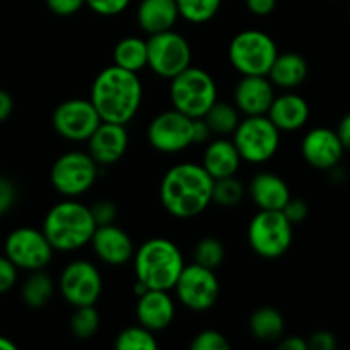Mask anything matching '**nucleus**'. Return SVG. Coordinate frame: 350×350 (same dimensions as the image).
<instances>
[{
    "instance_id": "obj_1",
    "label": "nucleus",
    "mask_w": 350,
    "mask_h": 350,
    "mask_svg": "<svg viewBox=\"0 0 350 350\" xmlns=\"http://www.w3.org/2000/svg\"><path fill=\"white\" fill-rule=\"evenodd\" d=\"M212 187L214 180L202 164H176L161 181V204L176 219L197 217L212 202Z\"/></svg>"
},
{
    "instance_id": "obj_2",
    "label": "nucleus",
    "mask_w": 350,
    "mask_h": 350,
    "mask_svg": "<svg viewBox=\"0 0 350 350\" xmlns=\"http://www.w3.org/2000/svg\"><path fill=\"white\" fill-rule=\"evenodd\" d=\"M91 103L101 122L126 125L142 103V82L137 77V72L116 65L106 67L92 82Z\"/></svg>"
},
{
    "instance_id": "obj_3",
    "label": "nucleus",
    "mask_w": 350,
    "mask_h": 350,
    "mask_svg": "<svg viewBox=\"0 0 350 350\" xmlns=\"http://www.w3.org/2000/svg\"><path fill=\"white\" fill-rule=\"evenodd\" d=\"M183 267L180 248L166 238L147 239L133 253L135 277L147 289L173 291Z\"/></svg>"
},
{
    "instance_id": "obj_4",
    "label": "nucleus",
    "mask_w": 350,
    "mask_h": 350,
    "mask_svg": "<svg viewBox=\"0 0 350 350\" xmlns=\"http://www.w3.org/2000/svg\"><path fill=\"white\" fill-rule=\"evenodd\" d=\"M43 234L57 252H75L91 243L96 222L84 204L65 200L53 205L44 215Z\"/></svg>"
},
{
    "instance_id": "obj_5",
    "label": "nucleus",
    "mask_w": 350,
    "mask_h": 350,
    "mask_svg": "<svg viewBox=\"0 0 350 350\" xmlns=\"http://www.w3.org/2000/svg\"><path fill=\"white\" fill-rule=\"evenodd\" d=\"M170 96L174 109L190 118H202L217 101V85L208 72L190 65L171 79Z\"/></svg>"
},
{
    "instance_id": "obj_6",
    "label": "nucleus",
    "mask_w": 350,
    "mask_h": 350,
    "mask_svg": "<svg viewBox=\"0 0 350 350\" xmlns=\"http://www.w3.org/2000/svg\"><path fill=\"white\" fill-rule=\"evenodd\" d=\"M231 137L241 159L252 164L272 159L280 144V130L267 115L243 118Z\"/></svg>"
},
{
    "instance_id": "obj_7",
    "label": "nucleus",
    "mask_w": 350,
    "mask_h": 350,
    "mask_svg": "<svg viewBox=\"0 0 350 350\" xmlns=\"http://www.w3.org/2000/svg\"><path fill=\"white\" fill-rule=\"evenodd\" d=\"M229 62L241 75H267L277 57V44L267 33L246 29L229 43Z\"/></svg>"
},
{
    "instance_id": "obj_8",
    "label": "nucleus",
    "mask_w": 350,
    "mask_h": 350,
    "mask_svg": "<svg viewBox=\"0 0 350 350\" xmlns=\"http://www.w3.org/2000/svg\"><path fill=\"white\" fill-rule=\"evenodd\" d=\"M248 243L262 258H280L293 243V222L282 211H260L248 226Z\"/></svg>"
},
{
    "instance_id": "obj_9",
    "label": "nucleus",
    "mask_w": 350,
    "mask_h": 350,
    "mask_svg": "<svg viewBox=\"0 0 350 350\" xmlns=\"http://www.w3.org/2000/svg\"><path fill=\"white\" fill-rule=\"evenodd\" d=\"M147 65L154 74L173 79L191 65V46L176 31L150 34L147 40Z\"/></svg>"
},
{
    "instance_id": "obj_10",
    "label": "nucleus",
    "mask_w": 350,
    "mask_h": 350,
    "mask_svg": "<svg viewBox=\"0 0 350 350\" xmlns=\"http://www.w3.org/2000/svg\"><path fill=\"white\" fill-rule=\"evenodd\" d=\"M98 167L99 164L88 152H65L51 166V185L65 197H79L96 183Z\"/></svg>"
},
{
    "instance_id": "obj_11",
    "label": "nucleus",
    "mask_w": 350,
    "mask_h": 350,
    "mask_svg": "<svg viewBox=\"0 0 350 350\" xmlns=\"http://www.w3.org/2000/svg\"><path fill=\"white\" fill-rule=\"evenodd\" d=\"M174 291L185 308L191 311H207L219 297V279L215 270L202 267L198 263L185 265L174 284Z\"/></svg>"
},
{
    "instance_id": "obj_12",
    "label": "nucleus",
    "mask_w": 350,
    "mask_h": 350,
    "mask_svg": "<svg viewBox=\"0 0 350 350\" xmlns=\"http://www.w3.org/2000/svg\"><path fill=\"white\" fill-rule=\"evenodd\" d=\"M147 139L159 152H181L193 146V118L174 108L159 113L149 123Z\"/></svg>"
},
{
    "instance_id": "obj_13",
    "label": "nucleus",
    "mask_w": 350,
    "mask_h": 350,
    "mask_svg": "<svg viewBox=\"0 0 350 350\" xmlns=\"http://www.w3.org/2000/svg\"><path fill=\"white\" fill-rule=\"evenodd\" d=\"M51 245L43 231L34 228H19L5 239V256L26 272L43 270L53 258Z\"/></svg>"
},
{
    "instance_id": "obj_14",
    "label": "nucleus",
    "mask_w": 350,
    "mask_h": 350,
    "mask_svg": "<svg viewBox=\"0 0 350 350\" xmlns=\"http://www.w3.org/2000/svg\"><path fill=\"white\" fill-rule=\"evenodd\" d=\"M58 287L64 299L74 308L92 306L103 291L99 270L88 260H75L64 269L58 279Z\"/></svg>"
},
{
    "instance_id": "obj_15",
    "label": "nucleus",
    "mask_w": 350,
    "mask_h": 350,
    "mask_svg": "<svg viewBox=\"0 0 350 350\" xmlns=\"http://www.w3.org/2000/svg\"><path fill=\"white\" fill-rule=\"evenodd\" d=\"M51 123L55 132L64 139L72 142H88L101 123V118L91 99H67L57 106Z\"/></svg>"
},
{
    "instance_id": "obj_16",
    "label": "nucleus",
    "mask_w": 350,
    "mask_h": 350,
    "mask_svg": "<svg viewBox=\"0 0 350 350\" xmlns=\"http://www.w3.org/2000/svg\"><path fill=\"white\" fill-rule=\"evenodd\" d=\"M344 144L337 130L318 126L304 135L301 152L304 161L317 170H334L344 156Z\"/></svg>"
},
{
    "instance_id": "obj_17",
    "label": "nucleus",
    "mask_w": 350,
    "mask_h": 350,
    "mask_svg": "<svg viewBox=\"0 0 350 350\" xmlns=\"http://www.w3.org/2000/svg\"><path fill=\"white\" fill-rule=\"evenodd\" d=\"M129 147V133L125 125L101 122L88 139V154L99 166H111L118 163Z\"/></svg>"
},
{
    "instance_id": "obj_18",
    "label": "nucleus",
    "mask_w": 350,
    "mask_h": 350,
    "mask_svg": "<svg viewBox=\"0 0 350 350\" xmlns=\"http://www.w3.org/2000/svg\"><path fill=\"white\" fill-rule=\"evenodd\" d=\"M92 250L101 262L108 265H125L133 258V241L122 228L115 224L96 226L91 238Z\"/></svg>"
},
{
    "instance_id": "obj_19",
    "label": "nucleus",
    "mask_w": 350,
    "mask_h": 350,
    "mask_svg": "<svg viewBox=\"0 0 350 350\" xmlns=\"http://www.w3.org/2000/svg\"><path fill=\"white\" fill-rule=\"evenodd\" d=\"M273 88L267 75H243L234 89V106L246 116L267 115L275 98Z\"/></svg>"
},
{
    "instance_id": "obj_20",
    "label": "nucleus",
    "mask_w": 350,
    "mask_h": 350,
    "mask_svg": "<svg viewBox=\"0 0 350 350\" xmlns=\"http://www.w3.org/2000/svg\"><path fill=\"white\" fill-rule=\"evenodd\" d=\"M137 320L150 332H161L174 320V301L170 291L147 289L137 301Z\"/></svg>"
},
{
    "instance_id": "obj_21",
    "label": "nucleus",
    "mask_w": 350,
    "mask_h": 350,
    "mask_svg": "<svg viewBox=\"0 0 350 350\" xmlns=\"http://www.w3.org/2000/svg\"><path fill=\"white\" fill-rule=\"evenodd\" d=\"M267 116L280 132H294L306 125L310 118V105L303 96L286 92L273 98Z\"/></svg>"
},
{
    "instance_id": "obj_22",
    "label": "nucleus",
    "mask_w": 350,
    "mask_h": 350,
    "mask_svg": "<svg viewBox=\"0 0 350 350\" xmlns=\"http://www.w3.org/2000/svg\"><path fill=\"white\" fill-rule=\"evenodd\" d=\"M241 161V156H239L232 139L229 140L226 137H219L205 147L202 167L211 174L212 180H219V178L234 176Z\"/></svg>"
},
{
    "instance_id": "obj_23",
    "label": "nucleus",
    "mask_w": 350,
    "mask_h": 350,
    "mask_svg": "<svg viewBox=\"0 0 350 350\" xmlns=\"http://www.w3.org/2000/svg\"><path fill=\"white\" fill-rule=\"evenodd\" d=\"M250 197L260 211H282L291 198L289 187L273 173H260L250 183Z\"/></svg>"
},
{
    "instance_id": "obj_24",
    "label": "nucleus",
    "mask_w": 350,
    "mask_h": 350,
    "mask_svg": "<svg viewBox=\"0 0 350 350\" xmlns=\"http://www.w3.org/2000/svg\"><path fill=\"white\" fill-rule=\"evenodd\" d=\"M178 19L176 0H142L137 7V23L149 36L173 29Z\"/></svg>"
},
{
    "instance_id": "obj_25",
    "label": "nucleus",
    "mask_w": 350,
    "mask_h": 350,
    "mask_svg": "<svg viewBox=\"0 0 350 350\" xmlns=\"http://www.w3.org/2000/svg\"><path fill=\"white\" fill-rule=\"evenodd\" d=\"M308 62L299 53H277L267 77L273 85L282 89H294L303 84L308 77Z\"/></svg>"
},
{
    "instance_id": "obj_26",
    "label": "nucleus",
    "mask_w": 350,
    "mask_h": 350,
    "mask_svg": "<svg viewBox=\"0 0 350 350\" xmlns=\"http://www.w3.org/2000/svg\"><path fill=\"white\" fill-rule=\"evenodd\" d=\"M250 332L256 340L275 342L280 340L286 330V321L279 310L272 306H262L250 317Z\"/></svg>"
},
{
    "instance_id": "obj_27",
    "label": "nucleus",
    "mask_w": 350,
    "mask_h": 350,
    "mask_svg": "<svg viewBox=\"0 0 350 350\" xmlns=\"http://www.w3.org/2000/svg\"><path fill=\"white\" fill-rule=\"evenodd\" d=\"M113 65L130 72L147 67V41L140 38H123L113 50Z\"/></svg>"
},
{
    "instance_id": "obj_28",
    "label": "nucleus",
    "mask_w": 350,
    "mask_h": 350,
    "mask_svg": "<svg viewBox=\"0 0 350 350\" xmlns=\"http://www.w3.org/2000/svg\"><path fill=\"white\" fill-rule=\"evenodd\" d=\"M53 291L55 286L51 277L43 270H34V272H29V277L23 284L21 297H23L26 306L40 310L50 303L51 297H53Z\"/></svg>"
},
{
    "instance_id": "obj_29",
    "label": "nucleus",
    "mask_w": 350,
    "mask_h": 350,
    "mask_svg": "<svg viewBox=\"0 0 350 350\" xmlns=\"http://www.w3.org/2000/svg\"><path fill=\"white\" fill-rule=\"evenodd\" d=\"M202 118L205 120L211 132L219 137L232 135L236 126L241 122L239 120V109L224 101H215Z\"/></svg>"
},
{
    "instance_id": "obj_30",
    "label": "nucleus",
    "mask_w": 350,
    "mask_h": 350,
    "mask_svg": "<svg viewBox=\"0 0 350 350\" xmlns=\"http://www.w3.org/2000/svg\"><path fill=\"white\" fill-rule=\"evenodd\" d=\"M222 0H176L180 17L188 23L202 24L211 21L221 9Z\"/></svg>"
},
{
    "instance_id": "obj_31",
    "label": "nucleus",
    "mask_w": 350,
    "mask_h": 350,
    "mask_svg": "<svg viewBox=\"0 0 350 350\" xmlns=\"http://www.w3.org/2000/svg\"><path fill=\"white\" fill-rule=\"evenodd\" d=\"M115 347L118 350H156L157 340L154 332L139 325L120 332L115 338Z\"/></svg>"
},
{
    "instance_id": "obj_32",
    "label": "nucleus",
    "mask_w": 350,
    "mask_h": 350,
    "mask_svg": "<svg viewBox=\"0 0 350 350\" xmlns=\"http://www.w3.org/2000/svg\"><path fill=\"white\" fill-rule=\"evenodd\" d=\"M243 197H245V187L236 176L214 180L212 202H215L221 207H236L238 204H241Z\"/></svg>"
},
{
    "instance_id": "obj_33",
    "label": "nucleus",
    "mask_w": 350,
    "mask_h": 350,
    "mask_svg": "<svg viewBox=\"0 0 350 350\" xmlns=\"http://www.w3.org/2000/svg\"><path fill=\"white\" fill-rule=\"evenodd\" d=\"M99 328V313L92 306H79L75 308L74 314L70 318V332L74 337L81 340H88L92 335H96Z\"/></svg>"
},
{
    "instance_id": "obj_34",
    "label": "nucleus",
    "mask_w": 350,
    "mask_h": 350,
    "mask_svg": "<svg viewBox=\"0 0 350 350\" xmlns=\"http://www.w3.org/2000/svg\"><path fill=\"white\" fill-rule=\"evenodd\" d=\"M226 250L222 246V243L217 238H202L200 241L195 245L193 250V260L195 263L202 267H207V269L215 270L217 267H221V263L224 262Z\"/></svg>"
},
{
    "instance_id": "obj_35",
    "label": "nucleus",
    "mask_w": 350,
    "mask_h": 350,
    "mask_svg": "<svg viewBox=\"0 0 350 350\" xmlns=\"http://www.w3.org/2000/svg\"><path fill=\"white\" fill-rule=\"evenodd\" d=\"M191 350H229L231 344L228 338L217 330H202L195 335L190 344Z\"/></svg>"
},
{
    "instance_id": "obj_36",
    "label": "nucleus",
    "mask_w": 350,
    "mask_h": 350,
    "mask_svg": "<svg viewBox=\"0 0 350 350\" xmlns=\"http://www.w3.org/2000/svg\"><path fill=\"white\" fill-rule=\"evenodd\" d=\"M85 5L99 16L111 17L122 14L130 5V0H85Z\"/></svg>"
},
{
    "instance_id": "obj_37",
    "label": "nucleus",
    "mask_w": 350,
    "mask_h": 350,
    "mask_svg": "<svg viewBox=\"0 0 350 350\" xmlns=\"http://www.w3.org/2000/svg\"><path fill=\"white\" fill-rule=\"evenodd\" d=\"M89 211H91L96 226L113 224L116 219V205L113 204L111 200H106V198L94 202V204L89 207Z\"/></svg>"
},
{
    "instance_id": "obj_38",
    "label": "nucleus",
    "mask_w": 350,
    "mask_h": 350,
    "mask_svg": "<svg viewBox=\"0 0 350 350\" xmlns=\"http://www.w3.org/2000/svg\"><path fill=\"white\" fill-rule=\"evenodd\" d=\"M17 282V267L7 258L5 255L0 256V294L12 289Z\"/></svg>"
},
{
    "instance_id": "obj_39",
    "label": "nucleus",
    "mask_w": 350,
    "mask_h": 350,
    "mask_svg": "<svg viewBox=\"0 0 350 350\" xmlns=\"http://www.w3.org/2000/svg\"><path fill=\"white\" fill-rule=\"evenodd\" d=\"M17 191L12 181L5 176H0V217L5 215L16 204Z\"/></svg>"
},
{
    "instance_id": "obj_40",
    "label": "nucleus",
    "mask_w": 350,
    "mask_h": 350,
    "mask_svg": "<svg viewBox=\"0 0 350 350\" xmlns=\"http://www.w3.org/2000/svg\"><path fill=\"white\" fill-rule=\"evenodd\" d=\"M44 2L48 9L57 16H74L85 5V0H44Z\"/></svg>"
},
{
    "instance_id": "obj_41",
    "label": "nucleus",
    "mask_w": 350,
    "mask_h": 350,
    "mask_svg": "<svg viewBox=\"0 0 350 350\" xmlns=\"http://www.w3.org/2000/svg\"><path fill=\"white\" fill-rule=\"evenodd\" d=\"M282 212L293 224H296V222L304 221V219L308 217V204L303 198L291 197L289 200H287V204L284 205Z\"/></svg>"
},
{
    "instance_id": "obj_42",
    "label": "nucleus",
    "mask_w": 350,
    "mask_h": 350,
    "mask_svg": "<svg viewBox=\"0 0 350 350\" xmlns=\"http://www.w3.org/2000/svg\"><path fill=\"white\" fill-rule=\"evenodd\" d=\"M308 347L313 350H335V347H337V338H335L332 332L318 330L308 340Z\"/></svg>"
},
{
    "instance_id": "obj_43",
    "label": "nucleus",
    "mask_w": 350,
    "mask_h": 350,
    "mask_svg": "<svg viewBox=\"0 0 350 350\" xmlns=\"http://www.w3.org/2000/svg\"><path fill=\"white\" fill-rule=\"evenodd\" d=\"M277 0H246V7L255 16H269L273 12Z\"/></svg>"
},
{
    "instance_id": "obj_44",
    "label": "nucleus",
    "mask_w": 350,
    "mask_h": 350,
    "mask_svg": "<svg viewBox=\"0 0 350 350\" xmlns=\"http://www.w3.org/2000/svg\"><path fill=\"white\" fill-rule=\"evenodd\" d=\"M212 132L204 118H193V144H205L211 139Z\"/></svg>"
},
{
    "instance_id": "obj_45",
    "label": "nucleus",
    "mask_w": 350,
    "mask_h": 350,
    "mask_svg": "<svg viewBox=\"0 0 350 350\" xmlns=\"http://www.w3.org/2000/svg\"><path fill=\"white\" fill-rule=\"evenodd\" d=\"M14 109V99L7 91L0 89V123L5 122Z\"/></svg>"
},
{
    "instance_id": "obj_46",
    "label": "nucleus",
    "mask_w": 350,
    "mask_h": 350,
    "mask_svg": "<svg viewBox=\"0 0 350 350\" xmlns=\"http://www.w3.org/2000/svg\"><path fill=\"white\" fill-rule=\"evenodd\" d=\"M280 350H308V342L301 337H287L280 340Z\"/></svg>"
},
{
    "instance_id": "obj_47",
    "label": "nucleus",
    "mask_w": 350,
    "mask_h": 350,
    "mask_svg": "<svg viewBox=\"0 0 350 350\" xmlns=\"http://www.w3.org/2000/svg\"><path fill=\"white\" fill-rule=\"evenodd\" d=\"M337 133L338 137H340L342 144H344V149L345 150H350V113L342 118L340 125H338L337 129Z\"/></svg>"
},
{
    "instance_id": "obj_48",
    "label": "nucleus",
    "mask_w": 350,
    "mask_h": 350,
    "mask_svg": "<svg viewBox=\"0 0 350 350\" xmlns=\"http://www.w3.org/2000/svg\"><path fill=\"white\" fill-rule=\"evenodd\" d=\"M0 350H16V344L12 340H9L7 337L0 335Z\"/></svg>"
}]
</instances>
